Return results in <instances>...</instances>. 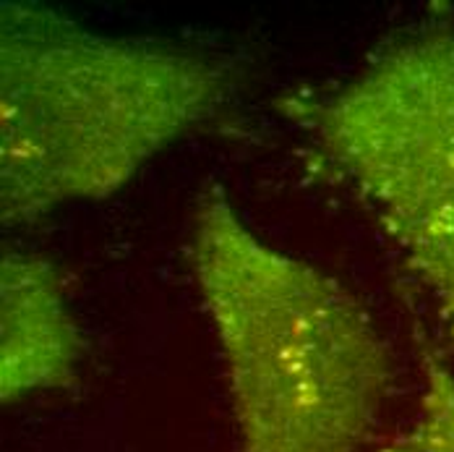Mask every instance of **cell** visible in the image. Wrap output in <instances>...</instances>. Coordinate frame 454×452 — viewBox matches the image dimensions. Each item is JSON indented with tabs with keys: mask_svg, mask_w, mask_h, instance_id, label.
<instances>
[{
	"mask_svg": "<svg viewBox=\"0 0 454 452\" xmlns=\"http://www.w3.org/2000/svg\"><path fill=\"white\" fill-rule=\"evenodd\" d=\"M232 71L215 55L110 37L37 5H3L0 218L24 226L121 191L209 121Z\"/></svg>",
	"mask_w": 454,
	"mask_h": 452,
	"instance_id": "6da1fadb",
	"label": "cell"
},
{
	"mask_svg": "<svg viewBox=\"0 0 454 452\" xmlns=\"http://www.w3.org/2000/svg\"><path fill=\"white\" fill-rule=\"evenodd\" d=\"M188 265L225 363L238 452H361L392 361L364 304L264 241L223 191L191 227Z\"/></svg>",
	"mask_w": 454,
	"mask_h": 452,
	"instance_id": "7a4b0ae2",
	"label": "cell"
},
{
	"mask_svg": "<svg viewBox=\"0 0 454 452\" xmlns=\"http://www.w3.org/2000/svg\"><path fill=\"white\" fill-rule=\"evenodd\" d=\"M285 110L306 126L431 290L454 343V11L436 5L342 87Z\"/></svg>",
	"mask_w": 454,
	"mask_h": 452,
	"instance_id": "3957f363",
	"label": "cell"
},
{
	"mask_svg": "<svg viewBox=\"0 0 454 452\" xmlns=\"http://www.w3.org/2000/svg\"><path fill=\"white\" fill-rule=\"evenodd\" d=\"M84 356V337L68 309L58 267L24 251L0 262V398L71 387Z\"/></svg>",
	"mask_w": 454,
	"mask_h": 452,
	"instance_id": "277c9868",
	"label": "cell"
},
{
	"mask_svg": "<svg viewBox=\"0 0 454 452\" xmlns=\"http://www.w3.org/2000/svg\"><path fill=\"white\" fill-rule=\"evenodd\" d=\"M423 387L415 418L381 452H454V371L423 348Z\"/></svg>",
	"mask_w": 454,
	"mask_h": 452,
	"instance_id": "5b68a950",
	"label": "cell"
}]
</instances>
